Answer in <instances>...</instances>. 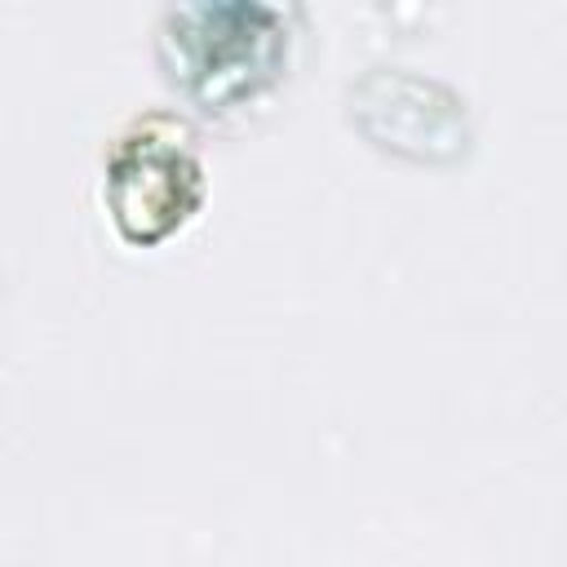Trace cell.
Wrapping results in <instances>:
<instances>
[{
    "label": "cell",
    "instance_id": "6da1fadb",
    "mask_svg": "<svg viewBox=\"0 0 567 567\" xmlns=\"http://www.w3.org/2000/svg\"><path fill=\"white\" fill-rule=\"evenodd\" d=\"M204 195L190 128L177 115L151 111L133 120L106 155V208L128 244H159Z\"/></svg>",
    "mask_w": 567,
    "mask_h": 567
},
{
    "label": "cell",
    "instance_id": "7a4b0ae2",
    "mask_svg": "<svg viewBox=\"0 0 567 567\" xmlns=\"http://www.w3.org/2000/svg\"><path fill=\"white\" fill-rule=\"evenodd\" d=\"M190 31L177 35L182 44V84L195 102L230 106L257 84H266L284 58V13L261 4H221V9H190Z\"/></svg>",
    "mask_w": 567,
    "mask_h": 567
}]
</instances>
